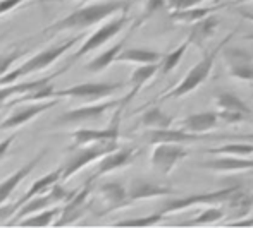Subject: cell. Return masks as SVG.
<instances>
[{
    "instance_id": "1",
    "label": "cell",
    "mask_w": 253,
    "mask_h": 228,
    "mask_svg": "<svg viewBox=\"0 0 253 228\" xmlns=\"http://www.w3.org/2000/svg\"><path fill=\"white\" fill-rule=\"evenodd\" d=\"M129 7L127 0H105V2H90L83 7H78L66 17L52 23L43 30V34H59L64 31L71 30H86L95 24L102 23V21L110 19L112 16Z\"/></svg>"
},
{
    "instance_id": "2",
    "label": "cell",
    "mask_w": 253,
    "mask_h": 228,
    "mask_svg": "<svg viewBox=\"0 0 253 228\" xmlns=\"http://www.w3.org/2000/svg\"><path fill=\"white\" fill-rule=\"evenodd\" d=\"M233 36H234V31L227 34V36L224 38V41H220V43L217 45L213 50H209V52L203 53L200 62H198L197 65L191 67V69L186 72V76H184L183 79H181L179 83L172 88V90L164 93L159 99H179V98H184V96L191 95L193 91H197L198 88H200L202 84L209 79V76H210V72H212L213 65H215V60H217V57H219L220 50H222L224 46H227V43L233 40Z\"/></svg>"
},
{
    "instance_id": "3",
    "label": "cell",
    "mask_w": 253,
    "mask_h": 228,
    "mask_svg": "<svg viewBox=\"0 0 253 228\" xmlns=\"http://www.w3.org/2000/svg\"><path fill=\"white\" fill-rule=\"evenodd\" d=\"M80 41V36H73L69 40L62 41L59 45H53V46H48V48L42 50L40 53H35L33 57H30L28 60H24L19 67L12 69L10 72H7L5 76L0 77V86L3 84H12V83H17L19 79L23 77H28L35 72H42V70L48 69L50 65L57 62L67 50H71L74 45Z\"/></svg>"
},
{
    "instance_id": "4",
    "label": "cell",
    "mask_w": 253,
    "mask_h": 228,
    "mask_svg": "<svg viewBox=\"0 0 253 228\" xmlns=\"http://www.w3.org/2000/svg\"><path fill=\"white\" fill-rule=\"evenodd\" d=\"M119 148V141H105V142H93V144L78 146V148L67 149V158L62 165V182L71 180L78 172L86 168L88 165L102 160L110 151Z\"/></svg>"
},
{
    "instance_id": "5",
    "label": "cell",
    "mask_w": 253,
    "mask_h": 228,
    "mask_svg": "<svg viewBox=\"0 0 253 228\" xmlns=\"http://www.w3.org/2000/svg\"><path fill=\"white\" fill-rule=\"evenodd\" d=\"M240 192H241L240 185H231V187H224V189H219V191L190 194L179 199H169V201H166V204H164L159 211L162 213V215H172V213L186 211V209L195 208V206H203V208H205V206H222V204H227V202L236 194H240Z\"/></svg>"
},
{
    "instance_id": "6",
    "label": "cell",
    "mask_w": 253,
    "mask_h": 228,
    "mask_svg": "<svg viewBox=\"0 0 253 228\" xmlns=\"http://www.w3.org/2000/svg\"><path fill=\"white\" fill-rule=\"evenodd\" d=\"M119 105H124V98L114 99V101L109 99V101L86 103V105L80 106V108H73L60 113L55 119V126H90V124H98L105 119V115L110 110H116Z\"/></svg>"
},
{
    "instance_id": "7",
    "label": "cell",
    "mask_w": 253,
    "mask_h": 228,
    "mask_svg": "<svg viewBox=\"0 0 253 228\" xmlns=\"http://www.w3.org/2000/svg\"><path fill=\"white\" fill-rule=\"evenodd\" d=\"M127 23H129V17H127L126 10H124L123 14H119V16H116L114 19H109L107 23H103L97 31H93V33L84 40V43L80 46V50L74 52V55L71 57V60H69V65H73L76 60L83 59L88 53L102 48L105 43H109L112 38H116L117 34L127 26Z\"/></svg>"
},
{
    "instance_id": "8",
    "label": "cell",
    "mask_w": 253,
    "mask_h": 228,
    "mask_svg": "<svg viewBox=\"0 0 253 228\" xmlns=\"http://www.w3.org/2000/svg\"><path fill=\"white\" fill-rule=\"evenodd\" d=\"M124 88H126L124 83H81L62 91H55V98H73L83 103H98Z\"/></svg>"
},
{
    "instance_id": "9",
    "label": "cell",
    "mask_w": 253,
    "mask_h": 228,
    "mask_svg": "<svg viewBox=\"0 0 253 228\" xmlns=\"http://www.w3.org/2000/svg\"><path fill=\"white\" fill-rule=\"evenodd\" d=\"M74 194H76V191H67V189H64L62 185L57 182L48 192L40 194V195H37V197L31 199V201L24 202V204L16 211V218L10 220L9 223L10 225H16V223H19L21 220L26 218V216L35 215V213H40V211H43V209L53 208V206L60 204V202H67Z\"/></svg>"
},
{
    "instance_id": "10",
    "label": "cell",
    "mask_w": 253,
    "mask_h": 228,
    "mask_svg": "<svg viewBox=\"0 0 253 228\" xmlns=\"http://www.w3.org/2000/svg\"><path fill=\"white\" fill-rule=\"evenodd\" d=\"M213 105H215V112L220 122L226 126H236L247 119H252L250 106L233 93L219 91L213 96Z\"/></svg>"
},
{
    "instance_id": "11",
    "label": "cell",
    "mask_w": 253,
    "mask_h": 228,
    "mask_svg": "<svg viewBox=\"0 0 253 228\" xmlns=\"http://www.w3.org/2000/svg\"><path fill=\"white\" fill-rule=\"evenodd\" d=\"M124 110V105H119L116 108V115L110 120V124L105 129H78L73 132V142L67 149L71 148H78V146H86V144H93V142H105V141H119L121 136V113Z\"/></svg>"
},
{
    "instance_id": "12",
    "label": "cell",
    "mask_w": 253,
    "mask_h": 228,
    "mask_svg": "<svg viewBox=\"0 0 253 228\" xmlns=\"http://www.w3.org/2000/svg\"><path fill=\"white\" fill-rule=\"evenodd\" d=\"M188 155L190 151L183 144H167V142L155 144V148L150 153V166L159 175H169L176 168L177 163L186 158Z\"/></svg>"
},
{
    "instance_id": "13",
    "label": "cell",
    "mask_w": 253,
    "mask_h": 228,
    "mask_svg": "<svg viewBox=\"0 0 253 228\" xmlns=\"http://www.w3.org/2000/svg\"><path fill=\"white\" fill-rule=\"evenodd\" d=\"M224 65L227 76L243 84H253V57L241 48L224 46Z\"/></svg>"
},
{
    "instance_id": "14",
    "label": "cell",
    "mask_w": 253,
    "mask_h": 228,
    "mask_svg": "<svg viewBox=\"0 0 253 228\" xmlns=\"http://www.w3.org/2000/svg\"><path fill=\"white\" fill-rule=\"evenodd\" d=\"M140 149L138 148H133V146H126V148H117L114 151H110L109 155H105L103 158L100 160L98 166L95 168V172L91 173V177L88 179V182L93 184L95 180H98L100 177L107 175V173H112L116 170H121V168H126L129 166L131 163L134 162V158L138 156Z\"/></svg>"
},
{
    "instance_id": "15",
    "label": "cell",
    "mask_w": 253,
    "mask_h": 228,
    "mask_svg": "<svg viewBox=\"0 0 253 228\" xmlns=\"http://www.w3.org/2000/svg\"><path fill=\"white\" fill-rule=\"evenodd\" d=\"M176 195L170 185L157 184L147 179H133L127 185V201L129 206H133L138 201H148V199H162Z\"/></svg>"
},
{
    "instance_id": "16",
    "label": "cell",
    "mask_w": 253,
    "mask_h": 228,
    "mask_svg": "<svg viewBox=\"0 0 253 228\" xmlns=\"http://www.w3.org/2000/svg\"><path fill=\"white\" fill-rule=\"evenodd\" d=\"M55 105H59V98L47 99V101H37V103H33V105H28V106H21V108L14 110L9 117L3 119V122L0 124V130L17 129V127L24 126V124L37 119V117L42 115V113L48 112V110L53 108Z\"/></svg>"
},
{
    "instance_id": "17",
    "label": "cell",
    "mask_w": 253,
    "mask_h": 228,
    "mask_svg": "<svg viewBox=\"0 0 253 228\" xmlns=\"http://www.w3.org/2000/svg\"><path fill=\"white\" fill-rule=\"evenodd\" d=\"M205 139H210L209 134L202 136V134H191L188 130H184L183 127H167V129H157V130H145V141L148 144H162V142H167V144H183L188 146L191 142H198V141H205Z\"/></svg>"
},
{
    "instance_id": "18",
    "label": "cell",
    "mask_w": 253,
    "mask_h": 228,
    "mask_svg": "<svg viewBox=\"0 0 253 228\" xmlns=\"http://www.w3.org/2000/svg\"><path fill=\"white\" fill-rule=\"evenodd\" d=\"M90 194H91V187L90 182H84V185L81 189H78L76 194L66 202V206L62 208L59 215V220H57L53 225L62 227V225H69V223H74L90 206Z\"/></svg>"
},
{
    "instance_id": "19",
    "label": "cell",
    "mask_w": 253,
    "mask_h": 228,
    "mask_svg": "<svg viewBox=\"0 0 253 228\" xmlns=\"http://www.w3.org/2000/svg\"><path fill=\"white\" fill-rule=\"evenodd\" d=\"M198 168L217 175H231V173H245L253 170V160L238 158V156H215L198 165Z\"/></svg>"
},
{
    "instance_id": "20",
    "label": "cell",
    "mask_w": 253,
    "mask_h": 228,
    "mask_svg": "<svg viewBox=\"0 0 253 228\" xmlns=\"http://www.w3.org/2000/svg\"><path fill=\"white\" fill-rule=\"evenodd\" d=\"M98 197L105 204V208L100 211V215L112 211H119V209L129 208V201H127V187H124L121 182H103L98 185L97 191Z\"/></svg>"
},
{
    "instance_id": "21",
    "label": "cell",
    "mask_w": 253,
    "mask_h": 228,
    "mask_svg": "<svg viewBox=\"0 0 253 228\" xmlns=\"http://www.w3.org/2000/svg\"><path fill=\"white\" fill-rule=\"evenodd\" d=\"M69 64H67L66 67H62V69L55 70V72L52 74V76H47V77H40V79H35V81H21V83H12V84H3V86H0V108L2 106H5L7 103L10 101V99L14 98V96H21V95H26V93H31L35 90H38V88L45 86V84L52 83L53 77L60 76L62 72H66L67 69H69Z\"/></svg>"
},
{
    "instance_id": "22",
    "label": "cell",
    "mask_w": 253,
    "mask_h": 228,
    "mask_svg": "<svg viewBox=\"0 0 253 228\" xmlns=\"http://www.w3.org/2000/svg\"><path fill=\"white\" fill-rule=\"evenodd\" d=\"M45 155H47V149H42L40 153H38L37 156H33V158L30 160L28 163H24L21 168H17L14 173H10L7 179H3L2 182H0V206H3L7 201H9L10 194H12L14 191H16V187L23 182L24 179H26L28 175H30L31 172H33L35 168H37L38 165L42 163V160L45 158Z\"/></svg>"
},
{
    "instance_id": "23",
    "label": "cell",
    "mask_w": 253,
    "mask_h": 228,
    "mask_svg": "<svg viewBox=\"0 0 253 228\" xmlns=\"http://www.w3.org/2000/svg\"><path fill=\"white\" fill-rule=\"evenodd\" d=\"M220 124V119L217 115V112H198V113H190L179 122V127H183L184 130L191 134H209L210 130H215Z\"/></svg>"
},
{
    "instance_id": "24",
    "label": "cell",
    "mask_w": 253,
    "mask_h": 228,
    "mask_svg": "<svg viewBox=\"0 0 253 228\" xmlns=\"http://www.w3.org/2000/svg\"><path fill=\"white\" fill-rule=\"evenodd\" d=\"M160 62L159 64H147V65H138L136 69L131 72L129 77V93L124 96V105H129L134 98L138 96V93L141 91V88H145L153 77L159 74Z\"/></svg>"
},
{
    "instance_id": "25",
    "label": "cell",
    "mask_w": 253,
    "mask_h": 228,
    "mask_svg": "<svg viewBox=\"0 0 253 228\" xmlns=\"http://www.w3.org/2000/svg\"><path fill=\"white\" fill-rule=\"evenodd\" d=\"M217 30H219V17L215 14H210L205 19L191 24V30L188 33L186 40L191 45L198 46V48H205V43L215 36Z\"/></svg>"
},
{
    "instance_id": "26",
    "label": "cell",
    "mask_w": 253,
    "mask_h": 228,
    "mask_svg": "<svg viewBox=\"0 0 253 228\" xmlns=\"http://www.w3.org/2000/svg\"><path fill=\"white\" fill-rule=\"evenodd\" d=\"M62 179V166H59L57 170H53V172L47 173V175L40 177V179H37L33 184L30 185V189L26 191V194H23L19 199H17L16 202H14V211H17V209L21 208V206L24 204V202L31 201L33 197H37V195L40 194H45V192H48L50 189L55 185L59 180Z\"/></svg>"
},
{
    "instance_id": "27",
    "label": "cell",
    "mask_w": 253,
    "mask_h": 228,
    "mask_svg": "<svg viewBox=\"0 0 253 228\" xmlns=\"http://www.w3.org/2000/svg\"><path fill=\"white\" fill-rule=\"evenodd\" d=\"M140 26V23H136L133 28H131V31L134 30V28H138ZM129 31V33H131ZM129 33H127V36H124L121 41H117L116 45H112L110 48H107V50H103V52L100 53V55H97L95 59H91L90 62L86 64V70L88 72H93V74H98V72H102V70H105V69H109L112 64H116V60H117V57H119V53L124 50V45H126V41L129 40Z\"/></svg>"
},
{
    "instance_id": "28",
    "label": "cell",
    "mask_w": 253,
    "mask_h": 228,
    "mask_svg": "<svg viewBox=\"0 0 253 228\" xmlns=\"http://www.w3.org/2000/svg\"><path fill=\"white\" fill-rule=\"evenodd\" d=\"M164 53L157 52L152 48H140V46H133V48H124L119 53L116 62L117 64H131V65H147V64H159L162 60Z\"/></svg>"
},
{
    "instance_id": "29",
    "label": "cell",
    "mask_w": 253,
    "mask_h": 228,
    "mask_svg": "<svg viewBox=\"0 0 253 228\" xmlns=\"http://www.w3.org/2000/svg\"><path fill=\"white\" fill-rule=\"evenodd\" d=\"M174 117L166 113L159 106H152L143 112V115L140 117V122L138 126L145 130H157V129H167V127H172Z\"/></svg>"
},
{
    "instance_id": "30",
    "label": "cell",
    "mask_w": 253,
    "mask_h": 228,
    "mask_svg": "<svg viewBox=\"0 0 253 228\" xmlns=\"http://www.w3.org/2000/svg\"><path fill=\"white\" fill-rule=\"evenodd\" d=\"M203 153H205V155H210V156H238V158H252L253 142L234 141V139H231V142H226V144H222V146H217V148L203 149Z\"/></svg>"
},
{
    "instance_id": "31",
    "label": "cell",
    "mask_w": 253,
    "mask_h": 228,
    "mask_svg": "<svg viewBox=\"0 0 253 228\" xmlns=\"http://www.w3.org/2000/svg\"><path fill=\"white\" fill-rule=\"evenodd\" d=\"M219 9L217 5L213 7H193V9H186V10H176V12H169L170 21H174L176 24H195L198 21L209 17L210 14H215V10Z\"/></svg>"
},
{
    "instance_id": "32",
    "label": "cell",
    "mask_w": 253,
    "mask_h": 228,
    "mask_svg": "<svg viewBox=\"0 0 253 228\" xmlns=\"http://www.w3.org/2000/svg\"><path fill=\"white\" fill-rule=\"evenodd\" d=\"M191 43L190 41H183L181 45H177L176 48L172 50V52L169 53H164L162 60H160V69L159 72L162 74V76H166V74H170L172 70L177 69V65L181 64V60H183L184 53H186V50L190 48Z\"/></svg>"
},
{
    "instance_id": "33",
    "label": "cell",
    "mask_w": 253,
    "mask_h": 228,
    "mask_svg": "<svg viewBox=\"0 0 253 228\" xmlns=\"http://www.w3.org/2000/svg\"><path fill=\"white\" fill-rule=\"evenodd\" d=\"M60 211H62V208H59V206H53V208L43 209V211H40V213H35V215L26 216V218L21 220L19 225L48 227V225H52V223H55V222H53V218H59Z\"/></svg>"
},
{
    "instance_id": "34",
    "label": "cell",
    "mask_w": 253,
    "mask_h": 228,
    "mask_svg": "<svg viewBox=\"0 0 253 228\" xmlns=\"http://www.w3.org/2000/svg\"><path fill=\"white\" fill-rule=\"evenodd\" d=\"M224 216H226V211L220 206H205L198 213V216H195L190 222H184V225H212V223L224 220Z\"/></svg>"
},
{
    "instance_id": "35",
    "label": "cell",
    "mask_w": 253,
    "mask_h": 228,
    "mask_svg": "<svg viewBox=\"0 0 253 228\" xmlns=\"http://www.w3.org/2000/svg\"><path fill=\"white\" fill-rule=\"evenodd\" d=\"M164 216L160 211L157 213H152V215H147V216H141V218H127V220H121L117 222L116 225L119 227H153L157 223H160L164 220Z\"/></svg>"
},
{
    "instance_id": "36",
    "label": "cell",
    "mask_w": 253,
    "mask_h": 228,
    "mask_svg": "<svg viewBox=\"0 0 253 228\" xmlns=\"http://www.w3.org/2000/svg\"><path fill=\"white\" fill-rule=\"evenodd\" d=\"M28 53V48H17V50H10L9 53H0V77L5 76L7 72H10V67Z\"/></svg>"
},
{
    "instance_id": "37",
    "label": "cell",
    "mask_w": 253,
    "mask_h": 228,
    "mask_svg": "<svg viewBox=\"0 0 253 228\" xmlns=\"http://www.w3.org/2000/svg\"><path fill=\"white\" fill-rule=\"evenodd\" d=\"M205 0H167V7H169L170 12H176V10H186V9H193L198 7Z\"/></svg>"
},
{
    "instance_id": "38",
    "label": "cell",
    "mask_w": 253,
    "mask_h": 228,
    "mask_svg": "<svg viewBox=\"0 0 253 228\" xmlns=\"http://www.w3.org/2000/svg\"><path fill=\"white\" fill-rule=\"evenodd\" d=\"M167 5V0H147L145 3V10H143V16L140 17V21H145L148 17H152L157 10H160L162 7Z\"/></svg>"
},
{
    "instance_id": "39",
    "label": "cell",
    "mask_w": 253,
    "mask_h": 228,
    "mask_svg": "<svg viewBox=\"0 0 253 228\" xmlns=\"http://www.w3.org/2000/svg\"><path fill=\"white\" fill-rule=\"evenodd\" d=\"M26 0H0V16H3L7 12H12L14 9H17Z\"/></svg>"
},
{
    "instance_id": "40",
    "label": "cell",
    "mask_w": 253,
    "mask_h": 228,
    "mask_svg": "<svg viewBox=\"0 0 253 228\" xmlns=\"http://www.w3.org/2000/svg\"><path fill=\"white\" fill-rule=\"evenodd\" d=\"M14 139H16V134H12V136H9V137L3 139V141H0V160H2L3 156L7 155V151H9V148H10V146H12Z\"/></svg>"
},
{
    "instance_id": "41",
    "label": "cell",
    "mask_w": 253,
    "mask_h": 228,
    "mask_svg": "<svg viewBox=\"0 0 253 228\" xmlns=\"http://www.w3.org/2000/svg\"><path fill=\"white\" fill-rule=\"evenodd\" d=\"M215 139H226V141H231V139H234V141H247V142H253V134H233V136H217Z\"/></svg>"
},
{
    "instance_id": "42",
    "label": "cell",
    "mask_w": 253,
    "mask_h": 228,
    "mask_svg": "<svg viewBox=\"0 0 253 228\" xmlns=\"http://www.w3.org/2000/svg\"><path fill=\"white\" fill-rule=\"evenodd\" d=\"M233 225H253V220H236Z\"/></svg>"
},
{
    "instance_id": "43",
    "label": "cell",
    "mask_w": 253,
    "mask_h": 228,
    "mask_svg": "<svg viewBox=\"0 0 253 228\" xmlns=\"http://www.w3.org/2000/svg\"><path fill=\"white\" fill-rule=\"evenodd\" d=\"M253 0H233L231 3H234V5H241V3H252Z\"/></svg>"
},
{
    "instance_id": "44",
    "label": "cell",
    "mask_w": 253,
    "mask_h": 228,
    "mask_svg": "<svg viewBox=\"0 0 253 228\" xmlns=\"http://www.w3.org/2000/svg\"><path fill=\"white\" fill-rule=\"evenodd\" d=\"M245 41H253V34H247V36H243Z\"/></svg>"
},
{
    "instance_id": "45",
    "label": "cell",
    "mask_w": 253,
    "mask_h": 228,
    "mask_svg": "<svg viewBox=\"0 0 253 228\" xmlns=\"http://www.w3.org/2000/svg\"><path fill=\"white\" fill-rule=\"evenodd\" d=\"M78 2H86V3H90V2H93V0H78Z\"/></svg>"
},
{
    "instance_id": "46",
    "label": "cell",
    "mask_w": 253,
    "mask_h": 228,
    "mask_svg": "<svg viewBox=\"0 0 253 228\" xmlns=\"http://www.w3.org/2000/svg\"><path fill=\"white\" fill-rule=\"evenodd\" d=\"M3 36H5V34H0V41H2V40H3Z\"/></svg>"
}]
</instances>
